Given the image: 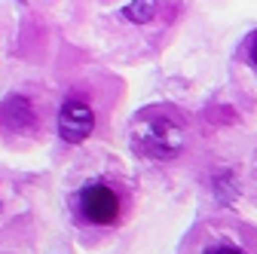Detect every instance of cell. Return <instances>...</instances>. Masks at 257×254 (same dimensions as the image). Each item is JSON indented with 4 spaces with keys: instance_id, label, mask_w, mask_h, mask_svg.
<instances>
[{
    "instance_id": "cell-1",
    "label": "cell",
    "mask_w": 257,
    "mask_h": 254,
    "mask_svg": "<svg viewBox=\"0 0 257 254\" xmlns=\"http://www.w3.org/2000/svg\"><path fill=\"white\" fill-rule=\"evenodd\" d=\"M187 144V132L184 125L175 122L172 116H144L135 132H132V147L135 153L147 156V160H175V156H181Z\"/></svg>"
},
{
    "instance_id": "cell-2",
    "label": "cell",
    "mask_w": 257,
    "mask_h": 254,
    "mask_svg": "<svg viewBox=\"0 0 257 254\" xmlns=\"http://www.w3.org/2000/svg\"><path fill=\"white\" fill-rule=\"evenodd\" d=\"M77 211L92 227H116L125 214V196L113 184L92 181L77 193Z\"/></svg>"
},
{
    "instance_id": "cell-3",
    "label": "cell",
    "mask_w": 257,
    "mask_h": 254,
    "mask_svg": "<svg viewBox=\"0 0 257 254\" xmlns=\"http://www.w3.org/2000/svg\"><path fill=\"white\" fill-rule=\"evenodd\" d=\"M95 129V110L80 101V98H71L61 104V113H58V135L61 141L68 144H83Z\"/></svg>"
},
{
    "instance_id": "cell-4",
    "label": "cell",
    "mask_w": 257,
    "mask_h": 254,
    "mask_svg": "<svg viewBox=\"0 0 257 254\" xmlns=\"http://www.w3.org/2000/svg\"><path fill=\"white\" fill-rule=\"evenodd\" d=\"M4 116L16 132H28L31 122H34V107H31L28 98H22V95H13V98H7V104H4Z\"/></svg>"
},
{
    "instance_id": "cell-5",
    "label": "cell",
    "mask_w": 257,
    "mask_h": 254,
    "mask_svg": "<svg viewBox=\"0 0 257 254\" xmlns=\"http://www.w3.org/2000/svg\"><path fill=\"white\" fill-rule=\"evenodd\" d=\"M128 22H135V25H147L153 16H156V0H132V4L125 7L122 13Z\"/></svg>"
},
{
    "instance_id": "cell-6",
    "label": "cell",
    "mask_w": 257,
    "mask_h": 254,
    "mask_svg": "<svg viewBox=\"0 0 257 254\" xmlns=\"http://www.w3.org/2000/svg\"><path fill=\"white\" fill-rule=\"evenodd\" d=\"M214 254H245V251H239V248H217Z\"/></svg>"
},
{
    "instance_id": "cell-7",
    "label": "cell",
    "mask_w": 257,
    "mask_h": 254,
    "mask_svg": "<svg viewBox=\"0 0 257 254\" xmlns=\"http://www.w3.org/2000/svg\"><path fill=\"white\" fill-rule=\"evenodd\" d=\"M251 61H254V68H257V43L251 46Z\"/></svg>"
}]
</instances>
